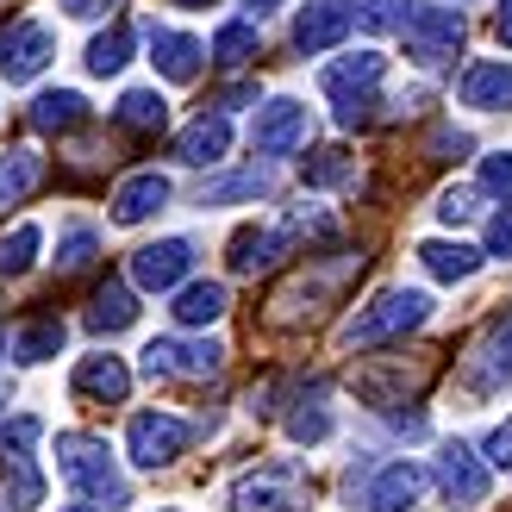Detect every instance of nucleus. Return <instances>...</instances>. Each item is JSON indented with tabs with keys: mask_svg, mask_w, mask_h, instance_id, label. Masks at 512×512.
I'll return each instance as SVG.
<instances>
[{
	"mask_svg": "<svg viewBox=\"0 0 512 512\" xmlns=\"http://www.w3.org/2000/svg\"><path fill=\"white\" fill-rule=\"evenodd\" d=\"M57 475L100 512L125 506V475L113 463L107 438H94V431H57Z\"/></svg>",
	"mask_w": 512,
	"mask_h": 512,
	"instance_id": "1",
	"label": "nucleus"
},
{
	"mask_svg": "<svg viewBox=\"0 0 512 512\" xmlns=\"http://www.w3.org/2000/svg\"><path fill=\"white\" fill-rule=\"evenodd\" d=\"M425 319H431V294H419V288H381L369 306H356V313L344 319L338 344L344 350H375V344H394V338H406V331H419Z\"/></svg>",
	"mask_w": 512,
	"mask_h": 512,
	"instance_id": "2",
	"label": "nucleus"
},
{
	"mask_svg": "<svg viewBox=\"0 0 512 512\" xmlns=\"http://www.w3.org/2000/svg\"><path fill=\"white\" fill-rule=\"evenodd\" d=\"M381 75H388V57H381V50H356V57L325 63L319 88L331 94V107H338V125H369V107H375Z\"/></svg>",
	"mask_w": 512,
	"mask_h": 512,
	"instance_id": "3",
	"label": "nucleus"
},
{
	"mask_svg": "<svg viewBox=\"0 0 512 512\" xmlns=\"http://www.w3.org/2000/svg\"><path fill=\"white\" fill-rule=\"evenodd\" d=\"M463 38V7H413V19H406V57L419 69H450L463 57Z\"/></svg>",
	"mask_w": 512,
	"mask_h": 512,
	"instance_id": "4",
	"label": "nucleus"
},
{
	"mask_svg": "<svg viewBox=\"0 0 512 512\" xmlns=\"http://www.w3.org/2000/svg\"><path fill=\"white\" fill-rule=\"evenodd\" d=\"M232 512H306L300 463H256L232 481Z\"/></svg>",
	"mask_w": 512,
	"mask_h": 512,
	"instance_id": "5",
	"label": "nucleus"
},
{
	"mask_svg": "<svg viewBox=\"0 0 512 512\" xmlns=\"http://www.w3.org/2000/svg\"><path fill=\"white\" fill-rule=\"evenodd\" d=\"M431 375H438V363H431V356H419L413 369H406L400 356H388V363H363V369L350 375V388H356V400H363V406H381V413H394V406L419 400V394L431 388Z\"/></svg>",
	"mask_w": 512,
	"mask_h": 512,
	"instance_id": "6",
	"label": "nucleus"
},
{
	"mask_svg": "<svg viewBox=\"0 0 512 512\" xmlns=\"http://www.w3.org/2000/svg\"><path fill=\"white\" fill-rule=\"evenodd\" d=\"M225 350L213 338H150L144 344V375L150 381H213Z\"/></svg>",
	"mask_w": 512,
	"mask_h": 512,
	"instance_id": "7",
	"label": "nucleus"
},
{
	"mask_svg": "<svg viewBox=\"0 0 512 512\" xmlns=\"http://www.w3.org/2000/svg\"><path fill=\"white\" fill-rule=\"evenodd\" d=\"M188 444H194V425L175 419V413H138L132 431H125V450H132L138 469H169V463H182Z\"/></svg>",
	"mask_w": 512,
	"mask_h": 512,
	"instance_id": "8",
	"label": "nucleus"
},
{
	"mask_svg": "<svg viewBox=\"0 0 512 512\" xmlns=\"http://www.w3.org/2000/svg\"><path fill=\"white\" fill-rule=\"evenodd\" d=\"M306 138H313V113L300 107V100H263L256 107V125H250V144L256 157H294V150H306Z\"/></svg>",
	"mask_w": 512,
	"mask_h": 512,
	"instance_id": "9",
	"label": "nucleus"
},
{
	"mask_svg": "<svg viewBox=\"0 0 512 512\" xmlns=\"http://www.w3.org/2000/svg\"><path fill=\"white\" fill-rule=\"evenodd\" d=\"M431 475H438V494H444L456 512L481 506V500H488V488H494V481H488V456H475L463 438H450V444L438 450V469H431Z\"/></svg>",
	"mask_w": 512,
	"mask_h": 512,
	"instance_id": "10",
	"label": "nucleus"
},
{
	"mask_svg": "<svg viewBox=\"0 0 512 512\" xmlns=\"http://www.w3.org/2000/svg\"><path fill=\"white\" fill-rule=\"evenodd\" d=\"M463 375H469L475 394H500V388H512V313L488 319V331H481L475 350L463 356Z\"/></svg>",
	"mask_w": 512,
	"mask_h": 512,
	"instance_id": "11",
	"label": "nucleus"
},
{
	"mask_svg": "<svg viewBox=\"0 0 512 512\" xmlns=\"http://www.w3.org/2000/svg\"><path fill=\"white\" fill-rule=\"evenodd\" d=\"M188 269H194V244L188 238H157V244L132 250V281L144 294H175L188 281Z\"/></svg>",
	"mask_w": 512,
	"mask_h": 512,
	"instance_id": "12",
	"label": "nucleus"
},
{
	"mask_svg": "<svg viewBox=\"0 0 512 512\" xmlns=\"http://www.w3.org/2000/svg\"><path fill=\"white\" fill-rule=\"evenodd\" d=\"M350 0H306V7L294 13V50L300 57H325V50H338L350 38Z\"/></svg>",
	"mask_w": 512,
	"mask_h": 512,
	"instance_id": "13",
	"label": "nucleus"
},
{
	"mask_svg": "<svg viewBox=\"0 0 512 512\" xmlns=\"http://www.w3.org/2000/svg\"><path fill=\"white\" fill-rule=\"evenodd\" d=\"M50 32L38 19H7L0 25V75H7V82H32V75L50 63Z\"/></svg>",
	"mask_w": 512,
	"mask_h": 512,
	"instance_id": "14",
	"label": "nucleus"
},
{
	"mask_svg": "<svg viewBox=\"0 0 512 512\" xmlns=\"http://www.w3.org/2000/svg\"><path fill=\"white\" fill-rule=\"evenodd\" d=\"M419 494H425V469L406 463V456H394V463H381L375 481L363 488V506L369 512H413Z\"/></svg>",
	"mask_w": 512,
	"mask_h": 512,
	"instance_id": "15",
	"label": "nucleus"
},
{
	"mask_svg": "<svg viewBox=\"0 0 512 512\" xmlns=\"http://www.w3.org/2000/svg\"><path fill=\"white\" fill-rule=\"evenodd\" d=\"M175 163H188V169H207V163H225V150H232V119L225 113H200L188 119L182 132H175Z\"/></svg>",
	"mask_w": 512,
	"mask_h": 512,
	"instance_id": "16",
	"label": "nucleus"
},
{
	"mask_svg": "<svg viewBox=\"0 0 512 512\" xmlns=\"http://www.w3.org/2000/svg\"><path fill=\"white\" fill-rule=\"evenodd\" d=\"M132 394V369L119 356H82L75 363V400H94V406H119Z\"/></svg>",
	"mask_w": 512,
	"mask_h": 512,
	"instance_id": "17",
	"label": "nucleus"
},
{
	"mask_svg": "<svg viewBox=\"0 0 512 512\" xmlns=\"http://www.w3.org/2000/svg\"><path fill=\"white\" fill-rule=\"evenodd\" d=\"M169 207V175L144 169V175H125L119 194H113V225H144L150 213Z\"/></svg>",
	"mask_w": 512,
	"mask_h": 512,
	"instance_id": "18",
	"label": "nucleus"
},
{
	"mask_svg": "<svg viewBox=\"0 0 512 512\" xmlns=\"http://www.w3.org/2000/svg\"><path fill=\"white\" fill-rule=\"evenodd\" d=\"M150 63H157V75H169V82H194L200 63H207V44L188 38V32H163V25H150Z\"/></svg>",
	"mask_w": 512,
	"mask_h": 512,
	"instance_id": "19",
	"label": "nucleus"
},
{
	"mask_svg": "<svg viewBox=\"0 0 512 512\" xmlns=\"http://www.w3.org/2000/svg\"><path fill=\"white\" fill-rule=\"evenodd\" d=\"M456 94H463V107H475V113H506L512 107V63H469Z\"/></svg>",
	"mask_w": 512,
	"mask_h": 512,
	"instance_id": "20",
	"label": "nucleus"
},
{
	"mask_svg": "<svg viewBox=\"0 0 512 512\" xmlns=\"http://www.w3.org/2000/svg\"><path fill=\"white\" fill-rule=\"evenodd\" d=\"M281 256H288V232H275V225H244V232H232V275H263Z\"/></svg>",
	"mask_w": 512,
	"mask_h": 512,
	"instance_id": "21",
	"label": "nucleus"
},
{
	"mask_svg": "<svg viewBox=\"0 0 512 512\" xmlns=\"http://www.w3.org/2000/svg\"><path fill=\"white\" fill-rule=\"evenodd\" d=\"M481 263H488V250H469L463 238H431V244H419V269L431 281H469Z\"/></svg>",
	"mask_w": 512,
	"mask_h": 512,
	"instance_id": "22",
	"label": "nucleus"
},
{
	"mask_svg": "<svg viewBox=\"0 0 512 512\" xmlns=\"http://www.w3.org/2000/svg\"><path fill=\"white\" fill-rule=\"evenodd\" d=\"M169 319L182 325V331H200V325L225 319V281H182V288H175Z\"/></svg>",
	"mask_w": 512,
	"mask_h": 512,
	"instance_id": "23",
	"label": "nucleus"
},
{
	"mask_svg": "<svg viewBox=\"0 0 512 512\" xmlns=\"http://www.w3.org/2000/svg\"><path fill=\"white\" fill-rule=\"evenodd\" d=\"M32 132H75V125H88V100L75 94V88H50L32 100Z\"/></svg>",
	"mask_w": 512,
	"mask_h": 512,
	"instance_id": "24",
	"label": "nucleus"
},
{
	"mask_svg": "<svg viewBox=\"0 0 512 512\" xmlns=\"http://www.w3.org/2000/svg\"><path fill=\"white\" fill-rule=\"evenodd\" d=\"M113 125H125V132L150 138V132H163V125H169V100H163L157 88H125V94H119V107H113Z\"/></svg>",
	"mask_w": 512,
	"mask_h": 512,
	"instance_id": "25",
	"label": "nucleus"
},
{
	"mask_svg": "<svg viewBox=\"0 0 512 512\" xmlns=\"http://www.w3.org/2000/svg\"><path fill=\"white\" fill-rule=\"evenodd\" d=\"M88 325L94 331H125V325H138V300H132V288L125 281H100L94 288V300H88Z\"/></svg>",
	"mask_w": 512,
	"mask_h": 512,
	"instance_id": "26",
	"label": "nucleus"
},
{
	"mask_svg": "<svg viewBox=\"0 0 512 512\" xmlns=\"http://www.w3.org/2000/svg\"><path fill=\"white\" fill-rule=\"evenodd\" d=\"M0 494H7V512H32L44 500V481L32 456H0Z\"/></svg>",
	"mask_w": 512,
	"mask_h": 512,
	"instance_id": "27",
	"label": "nucleus"
},
{
	"mask_svg": "<svg viewBox=\"0 0 512 512\" xmlns=\"http://www.w3.org/2000/svg\"><path fill=\"white\" fill-rule=\"evenodd\" d=\"M63 319H32V325H19L13 331V363H50V356L63 350Z\"/></svg>",
	"mask_w": 512,
	"mask_h": 512,
	"instance_id": "28",
	"label": "nucleus"
},
{
	"mask_svg": "<svg viewBox=\"0 0 512 512\" xmlns=\"http://www.w3.org/2000/svg\"><path fill=\"white\" fill-rule=\"evenodd\" d=\"M300 175H306V188H350L356 182V157L338 150V144H325V150H313V157L300 163Z\"/></svg>",
	"mask_w": 512,
	"mask_h": 512,
	"instance_id": "29",
	"label": "nucleus"
},
{
	"mask_svg": "<svg viewBox=\"0 0 512 512\" xmlns=\"http://www.w3.org/2000/svg\"><path fill=\"white\" fill-rule=\"evenodd\" d=\"M44 175V157L38 150H7V163H0V207H13V200H25L38 188Z\"/></svg>",
	"mask_w": 512,
	"mask_h": 512,
	"instance_id": "30",
	"label": "nucleus"
},
{
	"mask_svg": "<svg viewBox=\"0 0 512 512\" xmlns=\"http://www.w3.org/2000/svg\"><path fill=\"white\" fill-rule=\"evenodd\" d=\"M207 57H213L219 69H244V63L256 57V25H250V19H232V25H219Z\"/></svg>",
	"mask_w": 512,
	"mask_h": 512,
	"instance_id": "31",
	"label": "nucleus"
},
{
	"mask_svg": "<svg viewBox=\"0 0 512 512\" xmlns=\"http://www.w3.org/2000/svg\"><path fill=\"white\" fill-rule=\"evenodd\" d=\"M88 75H119L125 63H132V25H113V32H100L94 44H88Z\"/></svg>",
	"mask_w": 512,
	"mask_h": 512,
	"instance_id": "32",
	"label": "nucleus"
},
{
	"mask_svg": "<svg viewBox=\"0 0 512 512\" xmlns=\"http://www.w3.org/2000/svg\"><path fill=\"white\" fill-rule=\"evenodd\" d=\"M356 25L363 32H406V19H413V0H356Z\"/></svg>",
	"mask_w": 512,
	"mask_h": 512,
	"instance_id": "33",
	"label": "nucleus"
},
{
	"mask_svg": "<svg viewBox=\"0 0 512 512\" xmlns=\"http://www.w3.org/2000/svg\"><path fill=\"white\" fill-rule=\"evenodd\" d=\"M38 244H44V232H38V225H19V232L13 238H0V275H25V269H32L38 263Z\"/></svg>",
	"mask_w": 512,
	"mask_h": 512,
	"instance_id": "34",
	"label": "nucleus"
},
{
	"mask_svg": "<svg viewBox=\"0 0 512 512\" xmlns=\"http://www.w3.org/2000/svg\"><path fill=\"white\" fill-rule=\"evenodd\" d=\"M256 194H269V169H244V175H225V182H213L207 194V207H225V200H256Z\"/></svg>",
	"mask_w": 512,
	"mask_h": 512,
	"instance_id": "35",
	"label": "nucleus"
},
{
	"mask_svg": "<svg viewBox=\"0 0 512 512\" xmlns=\"http://www.w3.org/2000/svg\"><path fill=\"white\" fill-rule=\"evenodd\" d=\"M331 431V413H325V400L313 394V400H294V413H288V438L294 444H319Z\"/></svg>",
	"mask_w": 512,
	"mask_h": 512,
	"instance_id": "36",
	"label": "nucleus"
},
{
	"mask_svg": "<svg viewBox=\"0 0 512 512\" xmlns=\"http://www.w3.org/2000/svg\"><path fill=\"white\" fill-rule=\"evenodd\" d=\"M44 438V419L38 413H19L0 425V456H32V444Z\"/></svg>",
	"mask_w": 512,
	"mask_h": 512,
	"instance_id": "37",
	"label": "nucleus"
},
{
	"mask_svg": "<svg viewBox=\"0 0 512 512\" xmlns=\"http://www.w3.org/2000/svg\"><path fill=\"white\" fill-rule=\"evenodd\" d=\"M475 213H481V188H463V182H456V188L438 194V219H444V225H469Z\"/></svg>",
	"mask_w": 512,
	"mask_h": 512,
	"instance_id": "38",
	"label": "nucleus"
},
{
	"mask_svg": "<svg viewBox=\"0 0 512 512\" xmlns=\"http://www.w3.org/2000/svg\"><path fill=\"white\" fill-rule=\"evenodd\" d=\"M94 250H100V238L88 232V225H69V232H63V256H57V263L75 275V269H88V263H94Z\"/></svg>",
	"mask_w": 512,
	"mask_h": 512,
	"instance_id": "39",
	"label": "nucleus"
},
{
	"mask_svg": "<svg viewBox=\"0 0 512 512\" xmlns=\"http://www.w3.org/2000/svg\"><path fill=\"white\" fill-rule=\"evenodd\" d=\"M481 194L512 200V150H494V157L481 163Z\"/></svg>",
	"mask_w": 512,
	"mask_h": 512,
	"instance_id": "40",
	"label": "nucleus"
},
{
	"mask_svg": "<svg viewBox=\"0 0 512 512\" xmlns=\"http://www.w3.org/2000/svg\"><path fill=\"white\" fill-rule=\"evenodd\" d=\"M481 456H488V469H506V475H512V419H500V425L488 431Z\"/></svg>",
	"mask_w": 512,
	"mask_h": 512,
	"instance_id": "41",
	"label": "nucleus"
},
{
	"mask_svg": "<svg viewBox=\"0 0 512 512\" xmlns=\"http://www.w3.org/2000/svg\"><path fill=\"white\" fill-rule=\"evenodd\" d=\"M488 256L512 263V200H506V213H494V219H488Z\"/></svg>",
	"mask_w": 512,
	"mask_h": 512,
	"instance_id": "42",
	"label": "nucleus"
},
{
	"mask_svg": "<svg viewBox=\"0 0 512 512\" xmlns=\"http://www.w3.org/2000/svg\"><path fill=\"white\" fill-rule=\"evenodd\" d=\"M431 150H438L431 163H450V157H463V150H469V138H463V132H450V125H438V138H431Z\"/></svg>",
	"mask_w": 512,
	"mask_h": 512,
	"instance_id": "43",
	"label": "nucleus"
},
{
	"mask_svg": "<svg viewBox=\"0 0 512 512\" xmlns=\"http://www.w3.org/2000/svg\"><path fill=\"white\" fill-rule=\"evenodd\" d=\"M113 0H63V13H75V19H100Z\"/></svg>",
	"mask_w": 512,
	"mask_h": 512,
	"instance_id": "44",
	"label": "nucleus"
},
{
	"mask_svg": "<svg viewBox=\"0 0 512 512\" xmlns=\"http://www.w3.org/2000/svg\"><path fill=\"white\" fill-rule=\"evenodd\" d=\"M494 38L512 44V0H500V7H494Z\"/></svg>",
	"mask_w": 512,
	"mask_h": 512,
	"instance_id": "45",
	"label": "nucleus"
},
{
	"mask_svg": "<svg viewBox=\"0 0 512 512\" xmlns=\"http://www.w3.org/2000/svg\"><path fill=\"white\" fill-rule=\"evenodd\" d=\"M244 7H250L256 19H263V13H275V7H281V0H244Z\"/></svg>",
	"mask_w": 512,
	"mask_h": 512,
	"instance_id": "46",
	"label": "nucleus"
},
{
	"mask_svg": "<svg viewBox=\"0 0 512 512\" xmlns=\"http://www.w3.org/2000/svg\"><path fill=\"white\" fill-rule=\"evenodd\" d=\"M63 512H100V506H88V500H82V506H63Z\"/></svg>",
	"mask_w": 512,
	"mask_h": 512,
	"instance_id": "47",
	"label": "nucleus"
}]
</instances>
